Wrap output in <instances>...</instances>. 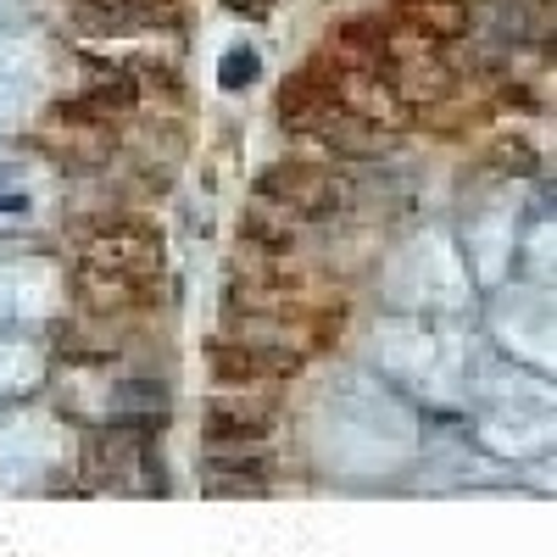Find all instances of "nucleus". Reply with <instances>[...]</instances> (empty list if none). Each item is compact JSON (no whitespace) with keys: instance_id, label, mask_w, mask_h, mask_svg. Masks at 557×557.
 Returning a JSON list of instances; mask_svg holds the SVG:
<instances>
[{"instance_id":"nucleus-1","label":"nucleus","mask_w":557,"mask_h":557,"mask_svg":"<svg viewBox=\"0 0 557 557\" xmlns=\"http://www.w3.org/2000/svg\"><path fill=\"white\" fill-rule=\"evenodd\" d=\"M73 296L96 318H134L162 296V235L151 223L112 218L89 228L73 268Z\"/></svg>"},{"instance_id":"nucleus-2","label":"nucleus","mask_w":557,"mask_h":557,"mask_svg":"<svg viewBox=\"0 0 557 557\" xmlns=\"http://www.w3.org/2000/svg\"><path fill=\"white\" fill-rule=\"evenodd\" d=\"M257 201L290 223H335L357 207V184L341 168L323 162H273L257 173Z\"/></svg>"},{"instance_id":"nucleus-3","label":"nucleus","mask_w":557,"mask_h":557,"mask_svg":"<svg viewBox=\"0 0 557 557\" xmlns=\"http://www.w3.org/2000/svg\"><path fill=\"white\" fill-rule=\"evenodd\" d=\"M307 368V357L285 346H262L240 335H212L207 341V374L218 391H257V385H285Z\"/></svg>"},{"instance_id":"nucleus-4","label":"nucleus","mask_w":557,"mask_h":557,"mask_svg":"<svg viewBox=\"0 0 557 557\" xmlns=\"http://www.w3.org/2000/svg\"><path fill=\"white\" fill-rule=\"evenodd\" d=\"M285 418V396L257 385V391H223L207 407V446L235 451V446H268L273 424Z\"/></svg>"},{"instance_id":"nucleus-5","label":"nucleus","mask_w":557,"mask_h":557,"mask_svg":"<svg viewBox=\"0 0 557 557\" xmlns=\"http://www.w3.org/2000/svg\"><path fill=\"white\" fill-rule=\"evenodd\" d=\"M341 112H346V101H341L330 67H323L318 57L307 67H296L285 84H278V96H273V117H278V128H290V134H318V128H330Z\"/></svg>"},{"instance_id":"nucleus-6","label":"nucleus","mask_w":557,"mask_h":557,"mask_svg":"<svg viewBox=\"0 0 557 557\" xmlns=\"http://www.w3.org/2000/svg\"><path fill=\"white\" fill-rule=\"evenodd\" d=\"M391 23L412 28V34H424L435 45H462L474 28V7L469 0H391Z\"/></svg>"},{"instance_id":"nucleus-7","label":"nucleus","mask_w":557,"mask_h":557,"mask_svg":"<svg viewBox=\"0 0 557 557\" xmlns=\"http://www.w3.org/2000/svg\"><path fill=\"white\" fill-rule=\"evenodd\" d=\"M273 457L262 446H235V451H207V485L212 491H268Z\"/></svg>"},{"instance_id":"nucleus-8","label":"nucleus","mask_w":557,"mask_h":557,"mask_svg":"<svg viewBox=\"0 0 557 557\" xmlns=\"http://www.w3.org/2000/svg\"><path fill=\"white\" fill-rule=\"evenodd\" d=\"M485 162H491L496 173H535V168H541V151L530 146V139L507 134V139H496V146L485 151Z\"/></svg>"},{"instance_id":"nucleus-9","label":"nucleus","mask_w":557,"mask_h":557,"mask_svg":"<svg viewBox=\"0 0 557 557\" xmlns=\"http://www.w3.org/2000/svg\"><path fill=\"white\" fill-rule=\"evenodd\" d=\"M257 51H228L223 57V67H218V78H223V89H246L251 78H257Z\"/></svg>"},{"instance_id":"nucleus-10","label":"nucleus","mask_w":557,"mask_h":557,"mask_svg":"<svg viewBox=\"0 0 557 557\" xmlns=\"http://www.w3.org/2000/svg\"><path fill=\"white\" fill-rule=\"evenodd\" d=\"M223 7L235 12V17H268V12L278 7V0H223Z\"/></svg>"}]
</instances>
